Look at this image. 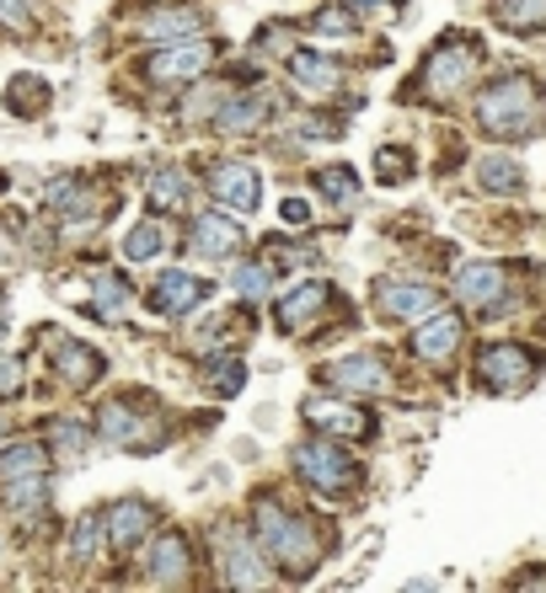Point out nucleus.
<instances>
[{"label": "nucleus", "mask_w": 546, "mask_h": 593, "mask_svg": "<svg viewBox=\"0 0 546 593\" xmlns=\"http://www.w3.org/2000/svg\"><path fill=\"white\" fill-rule=\"evenodd\" d=\"M477 119H483V129L493 140H525V134L542 129L546 96L530 75H504V81H493V86L483 91Z\"/></svg>", "instance_id": "nucleus-1"}, {"label": "nucleus", "mask_w": 546, "mask_h": 593, "mask_svg": "<svg viewBox=\"0 0 546 593\" xmlns=\"http://www.w3.org/2000/svg\"><path fill=\"white\" fill-rule=\"evenodd\" d=\"M252 519H257V545H263L284 572H295V577H301V572L316 566V534L305 530L295 513H284L279 498H257Z\"/></svg>", "instance_id": "nucleus-2"}, {"label": "nucleus", "mask_w": 546, "mask_h": 593, "mask_svg": "<svg viewBox=\"0 0 546 593\" xmlns=\"http://www.w3.org/2000/svg\"><path fill=\"white\" fill-rule=\"evenodd\" d=\"M295 471L316 487V492H343V487H354L360 481V466H354V454L333 439H311V444L295 449Z\"/></svg>", "instance_id": "nucleus-3"}, {"label": "nucleus", "mask_w": 546, "mask_h": 593, "mask_svg": "<svg viewBox=\"0 0 546 593\" xmlns=\"http://www.w3.org/2000/svg\"><path fill=\"white\" fill-rule=\"evenodd\" d=\"M472 70H477V49H472V43H445V49L428 54L418 86H424L434 102H451V96H461V86L472 81Z\"/></svg>", "instance_id": "nucleus-4"}, {"label": "nucleus", "mask_w": 546, "mask_h": 593, "mask_svg": "<svg viewBox=\"0 0 546 593\" xmlns=\"http://www.w3.org/2000/svg\"><path fill=\"white\" fill-rule=\"evenodd\" d=\"M210 193L231 208V214H252V208L263 204V182H257V172H252L246 161H214Z\"/></svg>", "instance_id": "nucleus-5"}, {"label": "nucleus", "mask_w": 546, "mask_h": 593, "mask_svg": "<svg viewBox=\"0 0 546 593\" xmlns=\"http://www.w3.org/2000/svg\"><path fill=\"white\" fill-rule=\"evenodd\" d=\"M477 369H483V386L487 390H525L530 380H536V358H530V348H519V342L487 348Z\"/></svg>", "instance_id": "nucleus-6"}, {"label": "nucleus", "mask_w": 546, "mask_h": 593, "mask_svg": "<svg viewBox=\"0 0 546 593\" xmlns=\"http://www.w3.org/2000/svg\"><path fill=\"white\" fill-rule=\"evenodd\" d=\"M375 305H381L392 321H418V316H434V310H439V289H428V284H402V278H381V284H375Z\"/></svg>", "instance_id": "nucleus-7"}, {"label": "nucleus", "mask_w": 546, "mask_h": 593, "mask_svg": "<svg viewBox=\"0 0 546 593\" xmlns=\"http://www.w3.org/2000/svg\"><path fill=\"white\" fill-rule=\"evenodd\" d=\"M327 380L343 386V390H364V396H375V390H392V369H386L375 354H354V358H337L333 369H327Z\"/></svg>", "instance_id": "nucleus-8"}, {"label": "nucleus", "mask_w": 546, "mask_h": 593, "mask_svg": "<svg viewBox=\"0 0 546 593\" xmlns=\"http://www.w3.org/2000/svg\"><path fill=\"white\" fill-rule=\"evenodd\" d=\"M220 562H225V583L263 589V562H257V551L246 545L242 530H220Z\"/></svg>", "instance_id": "nucleus-9"}, {"label": "nucleus", "mask_w": 546, "mask_h": 593, "mask_svg": "<svg viewBox=\"0 0 546 593\" xmlns=\"http://www.w3.org/2000/svg\"><path fill=\"white\" fill-rule=\"evenodd\" d=\"M327 284H301V289H290V295L279 299V327L284 331H311L322 321V310H327Z\"/></svg>", "instance_id": "nucleus-10"}, {"label": "nucleus", "mask_w": 546, "mask_h": 593, "mask_svg": "<svg viewBox=\"0 0 546 593\" xmlns=\"http://www.w3.org/2000/svg\"><path fill=\"white\" fill-rule=\"evenodd\" d=\"M151 530H155V508L140 503V498H123V503H113V513H108V540H113L119 551H134Z\"/></svg>", "instance_id": "nucleus-11"}, {"label": "nucleus", "mask_w": 546, "mask_h": 593, "mask_svg": "<svg viewBox=\"0 0 546 593\" xmlns=\"http://www.w3.org/2000/svg\"><path fill=\"white\" fill-rule=\"evenodd\" d=\"M204 299V278L199 273H161V284H155V295H151V305H155V316H182V310H193Z\"/></svg>", "instance_id": "nucleus-12"}, {"label": "nucleus", "mask_w": 546, "mask_h": 593, "mask_svg": "<svg viewBox=\"0 0 546 593\" xmlns=\"http://www.w3.org/2000/svg\"><path fill=\"white\" fill-rule=\"evenodd\" d=\"M210 64V43H172L151 60V81H193Z\"/></svg>", "instance_id": "nucleus-13"}, {"label": "nucleus", "mask_w": 546, "mask_h": 593, "mask_svg": "<svg viewBox=\"0 0 546 593\" xmlns=\"http://www.w3.org/2000/svg\"><path fill=\"white\" fill-rule=\"evenodd\" d=\"M455 342H461V316H445V310H434L424 327L413 331V354L428 358V364H445L455 354Z\"/></svg>", "instance_id": "nucleus-14"}, {"label": "nucleus", "mask_w": 546, "mask_h": 593, "mask_svg": "<svg viewBox=\"0 0 546 593\" xmlns=\"http://www.w3.org/2000/svg\"><path fill=\"white\" fill-rule=\"evenodd\" d=\"M54 354H60V358H54V369H60L75 390L97 386V380H102V369H108V364H102V354H97V348H87V342H54Z\"/></svg>", "instance_id": "nucleus-15"}, {"label": "nucleus", "mask_w": 546, "mask_h": 593, "mask_svg": "<svg viewBox=\"0 0 546 593\" xmlns=\"http://www.w3.org/2000/svg\"><path fill=\"white\" fill-rule=\"evenodd\" d=\"M242 241L246 231H236V219H220V214H204L193 225V252H204V257H236Z\"/></svg>", "instance_id": "nucleus-16"}, {"label": "nucleus", "mask_w": 546, "mask_h": 593, "mask_svg": "<svg viewBox=\"0 0 546 593\" xmlns=\"http://www.w3.org/2000/svg\"><path fill=\"white\" fill-rule=\"evenodd\" d=\"M188 572H193V556H188V540L166 530L161 540H155L151 577H155V583H166V589H178V583H188Z\"/></svg>", "instance_id": "nucleus-17"}, {"label": "nucleus", "mask_w": 546, "mask_h": 593, "mask_svg": "<svg viewBox=\"0 0 546 593\" xmlns=\"http://www.w3.org/2000/svg\"><path fill=\"white\" fill-rule=\"evenodd\" d=\"M269 108H273L269 91H252V96H231L214 119H220V129H225V134H242V129H257V123L269 119Z\"/></svg>", "instance_id": "nucleus-18"}, {"label": "nucleus", "mask_w": 546, "mask_h": 593, "mask_svg": "<svg viewBox=\"0 0 546 593\" xmlns=\"http://www.w3.org/2000/svg\"><path fill=\"white\" fill-rule=\"evenodd\" d=\"M498 289H504V267H493V263L461 267V278H455V295H461V305H487Z\"/></svg>", "instance_id": "nucleus-19"}, {"label": "nucleus", "mask_w": 546, "mask_h": 593, "mask_svg": "<svg viewBox=\"0 0 546 593\" xmlns=\"http://www.w3.org/2000/svg\"><path fill=\"white\" fill-rule=\"evenodd\" d=\"M290 75H295L305 91H333L337 86V64L322 60V54H311V49H295V54H290Z\"/></svg>", "instance_id": "nucleus-20"}, {"label": "nucleus", "mask_w": 546, "mask_h": 593, "mask_svg": "<svg viewBox=\"0 0 546 593\" xmlns=\"http://www.w3.org/2000/svg\"><path fill=\"white\" fill-rule=\"evenodd\" d=\"M305 422L333 428V433H364V428H370L360 412H348V407H337V401H322V396H311V401H305Z\"/></svg>", "instance_id": "nucleus-21"}, {"label": "nucleus", "mask_w": 546, "mask_h": 593, "mask_svg": "<svg viewBox=\"0 0 546 593\" xmlns=\"http://www.w3.org/2000/svg\"><path fill=\"white\" fill-rule=\"evenodd\" d=\"M43 471H49L43 444H11L0 454V481H22V476H43Z\"/></svg>", "instance_id": "nucleus-22"}, {"label": "nucleus", "mask_w": 546, "mask_h": 593, "mask_svg": "<svg viewBox=\"0 0 546 593\" xmlns=\"http://www.w3.org/2000/svg\"><path fill=\"white\" fill-rule=\"evenodd\" d=\"M493 17H498V28L530 32L546 22V0H493Z\"/></svg>", "instance_id": "nucleus-23"}, {"label": "nucleus", "mask_w": 546, "mask_h": 593, "mask_svg": "<svg viewBox=\"0 0 546 593\" xmlns=\"http://www.w3.org/2000/svg\"><path fill=\"white\" fill-rule=\"evenodd\" d=\"M0 487H6V508H11V513H22V519H28V513H38V508H43V498H49L43 476H22V481H0Z\"/></svg>", "instance_id": "nucleus-24"}, {"label": "nucleus", "mask_w": 546, "mask_h": 593, "mask_svg": "<svg viewBox=\"0 0 546 593\" xmlns=\"http://www.w3.org/2000/svg\"><path fill=\"white\" fill-rule=\"evenodd\" d=\"M161 246H166V231H161L155 219H145V225H134V231H129L123 257H129V263H151V257H161Z\"/></svg>", "instance_id": "nucleus-25"}, {"label": "nucleus", "mask_w": 546, "mask_h": 593, "mask_svg": "<svg viewBox=\"0 0 546 593\" xmlns=\"http://www.w3.org/2000/svg\"><path fill=\"white\" fill-rule=\"evenodd\" d=\"M6 102L22 113V119H32V113H43V102H49V86L43 81H32V75H17L11 86H6Z\"/></svg>", "instance_id": "nucleus-26"}, {"label": "nucleus", "mask_w": 546, "mask_h": 593, "mask_svg": "<svg viewBox=\"0 0 546 593\" xmlns=\"http://www.w3.org/2000/svg\"><path fill=\"white\" fill-rule=\"evenodd\" d=\"M199 11H166V17H155V22H145V38H193L199 32Z\"/></svg>", "instance_id": "nucleus-27"}, {"label": "nucleus", "mask_w": 546, "mask_h": 593, "mask_svg": "<svg viewBox=\"0 0 546 593\" xmlns=\"http://www.w3.org/2000/svg\"><path fill=\"white\" fill-rule=\"evenodd\" d=\"M483 187H487V193H515V187H519V166H515V161H498V155H493V161H483Z\"/></svg>", "instance_id": "nucleus-28"}, {"label": "nucleus", "mask_w": 546, "mask_h": 593, "mask_svg": "<svg viewBox=\"0 0 546 593\" xmlns=\"http://www.w3.org/2000/svg\"><path fill=\"white\" fill-rule=\"evenodd\" d=\"M123 305H129V284L108 278V273H97V310H102V316H119Z\"/></svg>", "instance_id": "nucleus-29"}, {"label": "nucleus", "mask_w": 546, "mask_h": 593, "mask_svg": "<svg viewBox=\"0 0 546 593\" xmlns=\"http://www.w3.org/2000/svg\"><path fill=\"white\" fill-rule=\"evenodd\" d=\"M231 284H236V295H242V299H257L263 289H269V267L246 263V267H236V278H231Z\"/></svg>", "instance_id": "nucleus-30"}, {"label": "nucleus", "mask_w": 546, "mask_h": 593, "mask_svg": "<svg viewBox=\"0 0 546 593\" xmlns=\"http://www.w3.org/2000/svg\"><path fill=\"white\" fill-rule=\"evenodd\" d=\"M407 166H413V155H407L402 145H386L381 155H375V177H381V182H396Z\"/></svg>", "instance_id": "nucleus-31"}, {"label": "nucleus", "mask_w": 546, "mask_h": 593, "mask_svg": "<svg viewBox=\"0 0 546 593\" xmlns=\"http://www.w3.org/2000/svg\"><path fill=\"white\" fill-rule=\"evenodd\" d=\"M316 187H322L327 198H337V204H348V198H354V172H348V166H333V172L316 177Z\"/></svg>", "instance_id": "nucleus-32"}, {"label": "nucleus", "mask_w": 546, "mask_h": 593, "mask_svg": "<svg viewBox=\"0 0 546 593\" xmlns=\"http://www.w3.org/2000/svg\"><path fill=\"white\" fill-rule=\"evenodd\" d=\"M242 380H246V364H242V358H225V364L214 369L210 386L220 390V396H236V390H242Z\"/></svg>", "instance_id": "nucleus-33"}, {"label": "nucleus", "mask_w": 546, "mask_h": 593, "mask_svg": "<svg viewBox=\"0 0 546 593\" xmlns=\"http://www.w3.org/2000/svg\"><path fill=\"white\" fill-rule=\"evenodd\" d=\"M97 530H102L97 519H81V524H75V534H70V556H75V562H91V551H97Z\"/></svg>", "instance_id": "nucleus-34"}, {"label": "nucleus", "mask_w": 546, "mask_h": 593, "mask_svg": "<svg viewBox=\"0 0 546 593\" xmlns=\"http://www.w3.org/2000/svg\"><path fill=\"white\" fill-rule=\"evenodd\" d=\"M151 198H155V208H178L182 204V177L178 172H161L155 187H151Z\"/></svg>", "instance_id": "nucleus-35"}, {"label": "nucleus", "mask_w": 546, "mask_h": 593, "mask_svg": "<svg viewBox=\"0 0 546 593\" xmlns=\"http://www.w3.org/2000/svg\"><path fill=\"white\" fill-rule=\"evenodd\" d=\"M0 28H11V32H28V28H32V11H28V0H0Z\"/></svg>", "instance_id": "nucleus-36"}, {"label": "nucleus", "mask_w": 546, "mask_h": 593, "mask_svg": "<svg viewBox=\"0 0 546 593\" xmlns=\"http://www.w3.org/2000/svg\"><path fill=\"white\" fill-rule=\"evenodd\" d=\"M54 439H60L70 454H81V449H87V428H81V422H54Z\"/></svg>", "instance_id": "nucleus-37"}, {"label": "nucleus", "mask_w": 546, "mask_h": 593, "mask_svg": "<svg viewBox=\"0 0 546 593\" xmlns=\"http://www.w3.org/2000/svg\"><path fill=\"white\" fill-rule=\"evenodd\" d=\"M316 32H327V38H348L354 22H348L343 11H322V17H316Z\"/></svg>", "instance_id": "nucleus-38"}, {"label": "nucleus", "mask_w": 546, "mask_h": 593, "mask_svg": "<svg viewBox=\"0 0 546 593\" xmlns=\"http://www.w3.org/2000/svg\"><path fill=\"white\" fill-rule=\"evenodd\" d=\"M17 390H22V364L0 358V396H17Z\"/></svg>", "instance_id": "nucleus-39"}, {"label": "nucleus", "mask_w": 546, "mask_h": 593, "mask_svg": "<svg viewBox=\"0 0 546 593\" xmlns=\"http://www.w3.org/2000/svg\"><path fill=\"white\" fill-rule=\"evenodd\" d=\"M279 214H284V225H305V219H311V204H305V198H284Z\"/></svg>", "instance_id": "nucleus-40"}, {"label": "nucleus", "mask_w": 546, "mask_h": 593, "mask_svg": "<svg viewBox=\"0 0 546 593\" xmlns=\"http://www.w3.org/2000/svg\"><path fill=\"white\" fill-rule=\"evenodd\" d=\"M370 6H402V0H360V11H370Z\"/></svg>", "instance_id": "nucleus-41"}, {"label": "nucleus", "mask_w": 546, "mask_h": 593, "mask_svg": "<svg viewBox=\"0 0 546 593\" xmlns=\"http://www.w3.org/2000/svg\"><path fill=\"white\" fill-rule=\"evenodd\" d=\"M0 331H6V299H0Z\"/></svg>", "instance_id": "nucleus-42"}]
</instances>
